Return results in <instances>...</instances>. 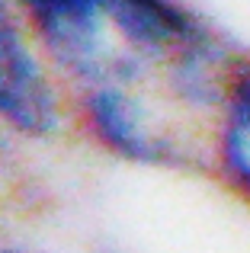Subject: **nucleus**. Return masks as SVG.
<instances>
[{
	"mask_svg": "<svg viewBox=\"0 0 250 253\" xmlns=\"http://www.w3.org/2000/svg\"><path fill=\"white\" fill-rule=\"evenodd\" d=\"M0 131L19 148L71 138V109L19 0H0Z\"/></svg>",
	"mask_w": 250,
	"mask_h": 253,
	"instance_id": "f03ea898",
	"label": "nucleus"
},
{
	"mask_svg": "<svg viewBox=\"0 0 250 253\" xmlns=\"http://www.w3.org/2000/svg\"><path fill=\"white\" fill-rule=\"evenodd\" d=\"M206 176L250 211V55L234 64L231 84L215 119Z\"/></svg>",
	"mask_w": 250,
	"mask_h": 253,
	"instance_id": "7ed1b4c3",
	"label": "nucleus"
},
{
	"mask_svg": "<svg viewBox=\"0 0 250 253\" xmlns=\"http://www.w3.org/2000/svg\"><path fill=\"white\" fill-rule=\"evenodd\" d=\"M23 154H26V148H19L16 141H10V138L0 131V199L16 183V170H19V157Z\"/></svg>",
	"mask_w": 250,
	"mask_h": 253,
	"instance_id": "20e7f679",
	"label": "nucleus"
},
{
	"mask_svg": "<svg viewBox=\"0 0 250 253\" xmlns=\"http://www.w3.org/2000/svg\"><path fill=\"white\" fill-rule=\"evenodd\" d=\"M19 3H23V0H19Z\"/></svg>",
	"mask_w": 250,
	"mask_h": 253,
	"instance_id": "423d86ee",
	"label": "nucleus"
},
{
	"mask_svg": "<svg viewBox=\"0 0 250 253\" xmlns=\"http://www.w3.org/2000/svg\"><path fill=\"white\" fill-rule=\"evenodd\" d=\"M0 253H39L26 244H13V241H0Z\"/></svg>",
	"mask_w": 250,
	"mask_h": 253,
	"instance_id": "39448f33",
	"label": "nucleus"
},
{
	"mask_svg": "<svg viewBox=\"0 0 250 253\" xmlns=\"http://www.w3.org/2000/svg\"><path fill=\"white\" fill-rule=\"evenodd\" d=\"M71 109V138L106 161L202 173L244 51L189 0H23Z\"/></svg>",
	"mask_w": 250,
	"mask_h": 253,
	"instance_id": "f257e3e1",
	"label": "nucleus"
}]
</instances>
